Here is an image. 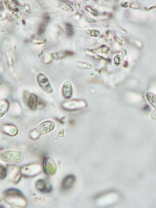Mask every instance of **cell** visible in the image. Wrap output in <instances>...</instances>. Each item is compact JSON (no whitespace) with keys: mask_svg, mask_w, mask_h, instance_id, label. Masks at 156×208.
Instances as JSON below:
<instances>
[{"mask_svg":"<svg viewBox=\"0 0 156 208\" xmlns=\"http://www.w3.org/2000/svg\"><path fill=\"white\" fill-rule=\"evenodd\" d=\"M4 201L8 204L15 207L25 208L28 202L23 193L16 188H10L5 190L3 193Z\"/></svg>","mask_w":156,"mask_h":208,"instance_id":"6da1fadb","label":"cell"},{"mask_svg":"<svg viewBox=\"0 0 156 208\" xmlns=\"http://www.w3.org/2000/svg\"><path fill=\"white\" fill-rule=\"evenodd\" d=\"M43 170L42 164L39 162L25 165L20 168L22 176L28 177H34L41 173Z\"/></svg>","mask_w":156,"mask_h":208,"instance_id":"7a4b0ae2","label":"cell"},{"mask_svg":"<svg viewBox=\"0 0 156 208\" xmlns=\"http://www.w3.org/2000/svg\"><path fill=\"white\" fill-rule=\"evenodd\" d=\"M24 156L21 152L14 151H8L0 153L1 161L7 162L18 163L22 161Z\"/></svg>","mask_w":156,"mask_h":208,"instance_id":"3957f363","label":"cell"},{"mask_svg":"<svg viewBox=\"0 0 156 208\" xmlns=\"http://www.w3.org/2000/svg\"><path fill=\"white\" fill-rule=\"evenodd\" d=\"M7 170L9 180L14 184L17 183L22 176L20 168L15 165L9 164L7 166Z\"/></svg>","mask_w":156,"mask_h":208,"instance_id":"277c9868","label":"cell"},{"mask_svg":"<svg viewBox=\"0 0 156 208\" xmlns=\"http://www.w3.org/2000/svg\"><path fill=\"white\" fill-rule=\"evenodd\" d=\"M42 166L43 171L47 176H52L56 173L57 166L55 161L52 158L47 157L45 158Z\"/></svg>","mask_w":156,"mask_h":208,"instance_id":"5b68a950","label":"cell"},{"mask_svg":"<svg viewBox=\"0 0 156 208\" xmlns=\"http://www.w3.org/2000/svg\"><path fill=\"white\" fill-rule=\"evenodd\" d=\"M55 127L54 122L47 121L43 122L35 129L40 135H44L51 131Z\"/></svg>","mask_w":156,"mask_h":208,"instance_id":"8992f818","label":"cell"},{"mask_svg":"<svg viewBox=\"0 0 156 208\" xmlns=\"http://www.w3.org/2000/svg\"><path fill=\"white\" fill-rule=\"evenodd\" d=\"M37 79L39 86L44 91L49 93L52 92L53 89L50 83L47 78L44 74H39Z\"/></svg>","mask_w":156,"mask_h":208,"instance_id":"52a82bcc","label":"cell"},{"mask_svg":"<svg viewBox=\"0 0 156 208\" xmlns=\"http://www.w3.org/2000/svg\"><path fill=\"white\" fill-rule=\"evenodd\" d=\"M25 98L26 103L29 108L32 110L37 109L39 98L34 93H26Z\"/></svg>","mask_w":156,"mask_h":208,"instance_id":"ba28073f","label":"cell"},{"mask_svg":"<svg viewBox=\"0 0 156 208\" xmlns=\"http://www.w3.org/2000/svg\"><path fill=\"white\" fill-rule=\"evenodd\" d=\"M36 186L39 191L43 193H49L52 190L51 185L42 179H39L37 181Z\"/></svg>","mask_w":156,"mask_h":208,"instance_id":"9c48e42d","label":"cell"},{"mask_svg":"<svg viewBox=\"0 0 156 208\" xmlns=\"http://www.w3.org/2000/svg\"><path fill=\"white\" fill-rule=\"evenodd\" d=\"M1 131L4 134L11 136L16 135L18 133V129L17 127L12 124H5L1 127Z\"/></svg>","mask_w":156,"mask_h":208,"instance_id":"30bf717a","label":"cell"},{"mask_svg":"<svg viewBox=\"0 0 156 208\" xmlns=\"http://www.w3.org/2000/svg\"><path fill=\"white\" fill-rule=\"evenodd\" d=\"M76 181L75 176L72 175L66 176L63 179L61 183V186L62 189L67 190L71 188Z\"/></svg>","mask_w":156,"mask_h":208,"instance_id":"8fae6325","label":"cell"},{"mask_svg":"<svg viewBox=\"0 0 156 208\" xmlns=\"http://www.w3.org/2000/svg\"><path fill=\"white\" fill-rule=\"evenodd\" d=\"M72 92L71 84L70 81H66L64 84L62 92L64 97L66 98L71 96Z\"/></svg>","mask_w":156,"mask_h":208,"instance_id":"7c38bea8","label":"cell"},{"mask_svg":"<svg viewBox=\"0 0 156 208\" xmlns=\"http://www.w3.org/2000/svg\"><path fill=\"white\" fill-rule=\"evenodd\" d=\"M9 107V103L6 99H3L0 102V116H2L8 111Z\"/></svg>","mask_w":156,"mask_h":208,"instance_id":"4fadbf2b","label":"cell"},{"mask_svg":"<svg viewBox=\"0 0 156 208\" xmlns=\"http://www.w3.org/2000/svg\"><path fill=\"white\" fill-rule=\"evenodd\" d=\"M146 97L150 104L156 110V95L149 92L146 94Z\"/></svg>","mask_w":156,"mask_h":208,"instance_id":"5bb4252c","label":"cell"},{"mask_svg":"<svg viewBox=\"0 0 156 208\" xmlns=\"http://www.w3.org/2000/svg\"><path fill=\"white\" fill-rule=\"evenodd\" d=\"M40 135L35 129L30 131L29 134V136L30 138L34 140L38 139Z\"/></svg>","mask_w":156,"mask_h":208,"instance_id":"9a60e30c","label":"cell"},{"mask_svg":"<svg viewBox=\"0 0 156 208\" xmlns=\"http://www.w3.org/2000/svg\"><path fill=\"white\" fill-rule=\"evenodd\" d=\"M0 179L2 180L6 177L7 174V170L3 166L0 165Z\"/></svg>","mask_w":156,"mask_h":208,"instance_id":"2e32d148","label":"cell"},{"mask_svg":"<svg viewBox=\"0 0 156 208\" xmlns=\"http://www.w3.org/2000/svg\"><path fill=\"white\" fill-rule=\"evenodd\" d=\"M66 27L67 32L68 35L71 36L73 34V28L72 25L69 23H66Z\"/></svg>","mask_w":156,"mask_h":208,"instance_id":"e0dca14e","label":"cell"},{"mask_svg":"<svg viewBox=\"0 0 156 208\" xmlns=\"http://www.w3.org/2000/svg\"><path fill=\"white\" fill-rule=\"evenodd\" d=\"M54 58L53 56L51 54H49L44 57L43 59V61L46 64H48L51 62Z\"/></svg>","mask_w":156,"mask_h":208,"instance_id":"ac0fdd59","label":"cell"},{"mask_svg":"<svg viewBox=\"0 0 156 208\" xmlns=\"http://www.w3.org/2000/svg\"><path fill=\"white\" fill-rule=\"evenodd\" d=\"M77 64L78 65L79 67L81 68H90L92 67L91 65L89 63L79 62Z\"/></svg>","mask_w":156,"mask_h":208,"instance_id":"d6986e66","label":"cell"},{"mask_svg":"<svg viewBox=\"0 0 156 208\" xmlns=\"http://www.w3.org/2000/svg\"><path fill=\"white\" fill-rule=\"evenodd\" d=\"M86 9L88 11H89L90 13L92 14L94 16H97L98 15V13L95 10L92 9V8L89 7H87Z\"/></svg>","mask_w":156,"mask_h":208,"instance_id":"ffe728a7","label":"cell"},{"mask_svg":"<svg viewBox=\"0 0 156 208\" xmlns=\"http://www.w3.org/2000/svg\"><path fill=\"white\" fill-rule=\"evenodd\" d=\"M90 34L91 36L97 37L99 35L100 33L97 30H93L90 31Z\"/></svg>","mask_w":156,"mask_h":208,"instance_id":"44dd1931","label":"cell"},{"mask_svg":"<svg viewBox=\"0 0 156 208\" xmlns=\"http://www.w3.org/2000/svg\"><path fill=\"white\" fill-rule=\"evenodd\" d=\"M45 27L44 25L41 24L39 27L38 30V33L39 34H42L44 31Z\"/></svg>","mask_w":156,"mask_h":208,"instance_id":"7402d4cb","label":"cell"},{"mask_svg":"<svg viewBox=\"0 0 156 208\" xmlns=\"http://www.w3.org/2000/svg\"><path fill=\"white\" fill-rule=\"evenodd\" d=\"M86 20L90 22H96V21L95 19L91 18H87Z\"/></svg>","mask_w":156,"mask_h":208,"instance_id":"603a6c76","label":"cell"},{"mask_svg":"<svg viewBox=\"0 0 156 208\" xmlns=\"http://www.w3.org/2000/svg\"><path fill=\"white\" fill-rule=\"evenodd\" d=\"M49 18V17L48 15H46L44 17V20L46 23L48 22Z\"/></svg>","mask_w":156,"mask_h":208,"instance_id":"cb8c5ba5","label":"cell"},{"mask_svg":"<svg viewBox=\"0 0 156 208\" xmlns=\"http://www.w3.org/2000/svg\"><path fill=\"white\" fill-rule=\"evenodd\" d=\"M64 135V131L63 130H62L60 131L59 133L58 136L59 137H63Z\"/></svg>","mask_w":156,"mask_h":208,"instance_id":"d4e9b609","label":"cell"},{"mask_svg":"<svg viewBox=\"0 0 156 208\" xmlns=\"http://www.w3.org/2000/svg\"><path fill=\"white\" fill-rule=\"evenodd\" d=\"M22 23L23 24L25 25L26 24L25 22V21L24 20H22Z\"/></svg>","mask_w":156,"mask_h":208,"instance_id":"484cf974","label":"cell"},{"mask_svg":"<svg viewBox=\"0 0 156 208\" xmlns=\"http://www.w3.org/2000/svg\"><path fill=\"white\" fill-rule=\"evenodd\" d=\"M14 2H15L16 4H18V2L16 0H13V1Z\"/></svg>","mask_w":156,"mask_h":208,"instance_id":"4316f807","label":"cell"},{"mask_svg":"<svg viewBox=\"0 0 156 208\" xmlns=\"http://www.w3.org/2000/svg\"><path fill=\"white\" fill-rule=\"evenodd\" d=\"M14 11H15V12H17L18 11V9H17V8H15V9H14Z\"/></svg>","mask_w":156,"mask_h":208,"instance_id":"83f0119b","label":"cell"}]
</instances>
